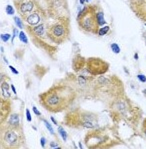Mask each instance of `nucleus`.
Returning a JSON list of instances; mask_svg holds the SVG:
<instances>
[{
	"mask_svg": "<svg viewBox=\"0 0 146 149\" xmlns=\"http://www.w3.org/2000/svg\"><path fill=\"white\" fill-rule=\"evenodd\" d=\"M134 58H135L136 60L138 59V55H137V53H135V55H134Z\"/></svg>",
	"mask_w": 146,
	"mask_h": 149,
	"instance_id": "38",
	"label": "nucleus"
},
{
	"mask_svg": "<svg viewBox=\"0 0 146 149\" xmlns=\"http://www.w3.org/2000/svg\"><path fill=\"white\" fill-rule=\"evenodd\" d=\"M13 3L19 17H21L23 20L26 19L40 5L39 1L37 0H19V1H13Z\"/></svg>",
	"mask_w": 146,
	"mask_h": 149,
	"instance_id": "12",
	"label": "nucleus"
},
{
	"mask_svg": "<svg viewBox=\"0 0 146 149\" xmlns=\"http://www.w3.org/2000/svg\"><path fill=\"white\" fill-rule=\"evenodd\" d=\"M44 3L48 16L52 19L69 18L67 0H44Z\"/></svg>",
	"mask_w": 146,
	"mask_h": 149,
	"instance_id": "10",
	"label": "nucleus"
},
{
	"mask_svg": "<svg viewBox=\"0 0 146 149\" xmlns=\"http://www.w3.org/2000/svg\"><path fill=\"white\" fill-rule=\"evenodd\" d=\"M111 49H112V51L114 53H116V54L120 53V47L117 43H112V44H111Z\"/></svg>",
	"mask_w": 146,
	"mask_h": 149,
	"instance_id": "24",
	"label": "nucleus"
},
{
	"mask_svg": "<svg viewBox=\"0 0 146 149\" xmlns=\"http://www.w3.org/2000/svg\"><path fill=\"white\" fill-rule=\"evenodd\" d=\"M50 119H51V120H52V121H53V123H54V124H55V125H57V126H58V123H57V121L55 120V119H54V117H52V116H51V117H50Z\"/></svg>",
	"mask_w": 146,
	"mask_h": 149,
	"instance_id": "36",
	"label": "nucleus"
},
{
	"mask_svg": "<svg viewBox=\"0 0 146 149\" xmlns=\"http://www.w3.org/2000/svg\"><path fill=\"white\" fill-rule=\"evenodd\" d=\"M42 120H43V122H44V125L46 126V128L48 129V131H49L52 135H54V136H55V131H54V129L52 128V126L48 123V121L45 120V119H42Z\"/></svg>",
	"mask_w": 146,
	"mask_h": 149,
	"instance_id": "22",
	"label": "nucleus"
},
{
	"mask_svg": "<svg viewBox=\"0 0 146 149\" xmlns=\"http://www.w3.org/2000/svg\"><path fill=\"white\" fill-rule=\"evenodd\" d=\"M26 118H27V121H28V122H30V121H31V114H30L29 109H26Z\"/></svg>",
	"mask_w": 146,
	"mask_h": 149,
	"instance_id": "30",
	"label": "nucleus"
},
{
	"mask_svg": "<svg viewBox=\"0 0 146 149\" xmlns=\"http://www.w3.org/2000/svg\"><path fill=\"white\" fill-rule=\"evenodd\" d=\"M144 37H145V43H146V32H145V34H144Z\"/></svg>",
	"mask_w": 146,
	"mask_h": 149,
	"instance_id": "39",
	"label": "nucleus"
},
{
	"mask_svg": "<svg viewBox=\"0 0 146 149\" xmlns=\"http://www.w3.org/2000/svg\"><path fill=\"white\" fill-rule=\"evenodd\" d=\"M58 133L60 134V136L62 137V139H63V140H64V141L67 140V137H68L67 132H66L65 130L63 129V127H62V126H60V125L58 126Z\"/></svg>",
	"mask_w": 146,
	"mask_h": 149,
	"instance_id": "19",
	"label": "nucleus"
},
{
	"mask_svg": "<svg viewBox=\"0 0 146 149\" xmlns=\"http://www.w3.org/2000/svg\"><path fill=\"white\" fill-rule=\"evenodd\" d=\"M13 33H14V34H13V37H12V40H13V39H14V37H15V36L19 35V33H20V32H19V31H18V29H17V28H13Z\"/></svg>",
	"mask_w": 146,
	"mask_h": 149,
	"instance_id": "32",
	"label": "nucleus"
},
{
	"mask_svg": "<svg viewBox=\"0 0 146 149\" xmlns=\"http://www.w3.org/2000/svg\"><path fill=\"white\" fill-rule=\"evenodd\" d=\"M141 130H142L143 134H144L145 137H146V118L142 121V125H141Z\"/></svg>",
	"mask_w": 146,
	"mask_h": 149,
	"instance_id": "27",
	"label": "nucleus"
},
{
	"mask_svg": "<svg viewBox=\"0 0 146 149\" xmlns=\"http://www.w3.org/2000/svg\"><path fill=\"white\" fill-rule=\"evenodd\" d=\"M86 1H91V0H86Z\"/></svg>",
	"mask_w": 146,
	"mask_h": 149,
	"instance_id": "41",
	"label": "nucleus"
},
{
	"mask_svg": "<svg viewBox=\"0 0 146 149\" xmlns=\"http://www.w3.org/2000/svg\"><path fill=\"white\" fill-rule=\"evenodd\" d=\"M48 13L46 11V8H44L42 5L38 6L37 9L35 11H33L26 19L24 20L26 22L27 25H30V26H36V25L42 23V22H45L48 18Z\"/></svg>",
	"mask_w": 146,
	"mask_h": 149,
	"instance_id": "13",
	"label": "nucleus"
},
{
	"mask_svg": "<svg viewBox=\"0 0 146 149\" xmlns=\"http://www.w3.org/2000/svg\"><path fill=\"white\" fill-rule=\"evenodd\" d=\"M124 94V84L116 75L94 76L90 97L109 104Z\"/></svg>",
	"mask_w": 146,
	"mask_h": 149,
	"instance_id": "2",
	"label": "nucleus"
},
{
	"mask_svg": "<svg viewBox=\"0 0 146 149\" xmlns=\"http://www.w3.org/2000/svg\"><path fill=\"white\" fill-rule=\"evenodd\" d=\"M97 19H98V23H99V26H103V25H106V20L104 18V13L102 11V9L100 8L99 11H98V14H97Z\"/></svg>",
	"mask_w": 146,
	"mask_h": 149,
	"instance_id": "18",
	"label": "nucleus"
},
{
	"mask_svg": "<svg viewBox=\"0 0 146 149\" xmlns=\"http://www.w3.org/2000/svg\"><path fill=\"white\" fill-rule=\"evenodd\" d=\"M13 1H19V0H13Z\"/></svg>",
	"mask_w": 146,
	"mask_h": 149,
	"instance_id": "40",
	"label": "nucleus"
},
{
	"mask_svg": "<svg viewBox=\"0 0 146 149\" xmlns=\"http://www.w3.org/2000/svg\"><path fill=\"white\" fill-rule=\"evenodd\" d=\"M11 108H12V100L11 98L1 97L0 99V121L4 123L10 116Z\"/></svg>",
	"mask_w": 146,
	"mask_h": 149,
	"instance_id": "15",
	"label": "nucleus"
},
{
	"mask_svg": "<svg viewBox=\"0 0 146 149\" xmlns=\"http://www.w3.org/2000/svg\"><path fill=\"white\" fill-rule=\"evenodd\" d=\"M145 25H146V23H145Z\"/></svg>",
	"mask_w": 146,
	"mask_h": 149,
	"instance_id": "42",
	"label": "nucleus"
},
{
	"mask_svg": "<svg viewBox=\"0 0 146 149\" xmlns=\"http://www.w3.org/2000/svg\"><path fill=\"white\" fill-rule=\"evenodd\" d=\"M46 27L47 25L45 24V22H42L36 26L26 25L25 29H26L29 37L32 40L33 44L38 49L43 50L45 54H47L52 59H55L56 55L58 53V47L49 40L46 33Z\"/></svg>",
	"mask_w": 146,
	"mask_h": 149,
	"instance_id": "6",
	"label": "nucleus"
},
{
	"mask_svg": "<svg viewBox=\"0 0 146 149\" xmlns=\"http://www.w3.org/2000/svg\"><path fill=\"white\" fill-rule=\"evenodd\" d=\"M109 29H110V27H109L108 25H106V26L101 27V28H99V31H98V35H100V36L105 35V34L108 33Z\"/></svg>",
	"mask_w": 146,
	"mask_h": 149,
	"instance_id": "21",
	"label": "nucleus"
},
{
	"mask_svg": "<svg viewBox=\"0 0 146 149\" xmlns=\"http://www.w3.org/2000/svg\"><path fill=\"white\" fill-rule=\"evenodd\" d=\"M40 144H41V146H42V147H45V144H46V139H45V137H41Z\"/></svg>",
	"mask_w": 146,
	"mask_h": 149,
	"instance_id": "31",
	"label": "nucleus"
},
{
	"mask_svg": "<svg viewBox=\"0 0 146 149\" xmlns=\"http://www.w3.org/2000/svg\"><path fill=\"white\" fill-rule=\"evenodd\" d=\"M6 13H7L8 15H14L15 13V9H13V7L11 5H7L6 6Z\"/></svg>",
	"mask_w": 146,
	"mask_h": 149,
	"instance_id": "25",
	"label": "nucleus"
},
{
	"mask_svg": "<svg viewBox=\"0 0 146 149\" xmlns=\"http://www.w3.org/2000/svg\"><path fill=\"white\" fill-rule=\"evenodd\" d=\"M22 20H23V19H22L21 17H18V16H15V17H14V22H15V24H16V26L18 27V28H20V29L25 28L23 22H22Z\"/></svg>",
	"mask_w": 146,
	"mask_h": 149,
	"instance_id": "20",
	"label": "nucleus"
},
{
	"mask_svg": "<svg viewBox=\"0 0 146 149\" xmlns=\"http://www.w3.org/2000/svg\"><path fill=\"white\" fill-rule=\"evenodd\" d=\"M98 120L99 116L96 113L87 111L81 107H76L65 113L63 118V125L74 129H92L98 127Z\"/></svg>",
	"mask_w": 146,
	"mask_h": 149,
	"instance_id": "5",
	"label": "nucleus"
},
{
	"mask_svg": "<svg viewBox=\"0 0 146 149\" xmlns=\"http://www.w3.org/2000/svg\"><path fill=\"white\" fill-rule=\"evenodd\" d=\"M129 6L134 14L146 23V0H129Z\"/></svg>",
	"mask_w": 146,
	"mask_h": 149,
	"instance_id": "14",
	"label": "nucleus"
},
{
	"mask_svg": "<svg viewBox=\"0 0 146 149\" xmlns=\"http://www.w3.org/2000/svg\"><path fill=\"white\" fill-rule=\"evenodd\" d=\"M11 35L9 33H2L1 34V40L3 41V42H7V41L10 39Z\"/></svg>",
	"mask_w": 146,
	"mask_h": 149,
	"instance_id": "26",
	"label": "nucleus"
},
{
	"mask_svg": "<svg viewBox=\"0 0 146 149\" xmlns=\"http://www.w3.org/2000/svg\"><path fill=\"white\" fill-rule=\"evenodd\" d=\"M4 123L8 125H13V126H19L21 124V117H20V114L18 113H12L10 114V116L8 117L7 120Z\"/></svg>",
	"mask_w": 146,
	"mask_h": 149,
	"instance_id": "17",
	"label": "nucleus"
},
{
	"mask_svg": "<svg viewBox=\"0 0 146 149\" xmlns=\"http://www.w3.org/2000/svg\"><path fill=\"white\" fill-rule=\"evenodd\" d=\"M46 33L52 43L55 45L63 44L70 37V19L61 18L48 24L46 27Z\"/></svg>",
	"mask_w": 146,
	"mask_h": 149,
	"instance_id": "9",
	"label": "nucleus"
},
{
	"mask_svg": "<svg viewBox=\"0 0 146 149\" xmlns=\"http://www.w3.org/2000/svg\"><path fill=\"white\" fill-rule=\"evenodd\" d=\"M79 1H80V3H81V4H84V3H85L86 0H79Z\"/></svg>",
	"mask_w": 146,
	"mask_h": 149,
	"instance_id": "37",
	"label": "nucleus"
},
{
	"mask_svg": "<svg viewBox=\"0 0 146 149\" xmlns=\"http://www.w3.org/2000/svg\"><path fill=\"white\" fill-rule=\"evenodd\" d=\"M50 147L51 148H59L60 146H59V144L58 143H56V142H54V141H51L50 142Z\"/></svg>",
	"mask_w": 146,
	"mask_h": 149,
	"instance_id": "29",
	"label": "nucleus"
},
{
	"mask_svg": "<svg viewBox=\"0 0 146 149\" xmlns=\"http://www.w3.org/2000/svg\"><path fill=\"white\" fill-rule=\"evenodd\" d=\"M32 109H33V112H34V113H35L37 116H40V115H41V113L39 112V110H38L37 108H36L35 106H33V108H32Z\"/></svg>",
	"mask_w": 146,
	"mask_h": 149,
	"instance_id": "33",
	"label": "nucleus"
},
{
	"mask_svg": "<svg viewBox=\"0 0 146 149\" xmlns=\"http://www.w3.org/2000/svg\"><path fill=\"white\" fill-rule=\"evenodd\" d=\"M109 67V63L99 57H89L86 59L85 71L91 76H100L106 74Z\"/></svg>",
	"mask_w": 146,
	"mask_h": 149,
	"instance_id": "11",
	"label": "nucleus"
},
{
	"mask_svg": "<svg viewBox=\"0 0 146 149\" xmlns=\"http://www.w3.org/2000/svg\"><path fill=\"white\" fill-rule=\"evenodd\" d=\"M11 89H12V91H13V93H14V94H17V92H16V89H15V87H14V85H13V84H11Z\"/></svg>",
	"mask_w": 146,
	"mask_h": 149,
	"instance_id": "35",
	"label": "nucleus"
},
{
	"mask_svg": "<svg viewBox=\"0 0 146 149\" xmlns=\"http://www.w3.org/2000/svg\"><path fill=\"white\" fill-rule=\"evenodd\" d=\"M137 79L139 80L140 82H146V76H144V75H142V74H138L137 75Z\"/></svg>",
	"mask_w": 146,
	"mask_h": 149,
	"instance_id": "28",
	"label": "nucleus"
},
{
	"mask_svg": "<svg viewBox=\"0 0 146 149\" xmlns=\"http://www.w3.org/2000/svg\"><path fill=\"white\" fill-rule=\"evenodd\" d=\"M18 37H19V39L21 40L23 43H27V42H28L27 36H26V34H25L24 31H20V33H19V35H18Z\"/></svg>",
	"mask_w": 146,
	"mask_h": 149,
	"instance_id": "23",
	"label": "nucleus"
},
{
	"mask_svg": "<svg viewBox=\"0 0 146 149\" xmlns=\"http://www.w3.org/2000/svg\"><path fill=\"white\" fill-rule=\"evenodd\" d=\"M0 147L3 149H20L26 147V138L22 125L13 126L1 123Z\"/></svg>",
	"mask_w": 146,
	"mask_h": 149,
	"instance_id": "7",
	"label": "nucleus"
},
{
	"mask_svg": "<svg viewBox=\"0 0 146 149\" xmlns=\"http://www.w3.org/2000/svg\"><path fill=\"white\" fill-rule=\"evenodd\" d=\"M86 67V58L81 54H76L72 60V69L75 73H79L85 70Z\"/></svg>",
	"mask_w": 146,
	"mask_h": 149,
	"instance_id": "16",
	"label": "nucleus"
},
{
	"mask_svg": "<svg viewBox=\"0 0 146 149\" xmlns=\"http://www.w3.org/2000/svg\"><path fill=\"white\" fill-rule=\"evenodd\" d=\"M78 92L66 80L54 83L48 90L40 93L39 103L51 113H59L71 107L78 97Z\"/></svg>",
	"mask_w": 146,
	"mask_h": 149,
	"instance_id": "1",
	"label": "nucleus"
},
{
	"mask_svg": "<svg viewBox=\"0 0 146 149\" xmlns=\"http://www.w3.org/2000/svg\"><path fill=\"white\" fill-rule=\"evenodd\" d=\"M108 105L109 113L116 123L126 122L130 126H136L141 120L142 111L125 95L111 101Z\"/></svg>",
	"mask_w": 146,
	"mask_h": 149,
	"instance_id": "3",
	"label": "nucleus"
},
{
	"mask_svg": "<svg viewBox=\"0 0 146 149\" xmlns=\"http://www.w3.org/2000/svg\"><path fill=\"white\" fill-rule=\"evenodd\" d=\"M100 8L101 7L98 4L90 3L85 5L79 11L76 21L82 31L87 32V33L98 34L100 26L98 23L97 14Z\"/></svg>",
	"mask_w": 146,
	"mask_h": 149,
	"instance_id": "8",
	"label": "nucleus"
},
{
	"mask_svg": "<svg viewBox=\"0 0 146 149\" xmlns=\"http://www.w3.org/2000/svg\"><path fill=\"white\" fill-rule=\"evenodd\" d=\"M122 143L112 128H92L84 137V144L89 149H106Z\"/></svg>",
	"mask_w": 146,
	"mask_h": 149,
	"instance_id": "4",
	"label": "nucleus"
},
{
	"mask_svg": "<svg viewBox=\"0 0 146 149\" xmlns=\"http://www.w3.org/2000/svg\"><path fill=\"white\" fill-rule=\"evenodd\" d=\"M9 68H10V70L12 71V73H14V74H18V73H19V72H18V71L16 70V69H15L14 67H13V66L9 65Z\"/></svg>",
	"mask_w": 146,
	"mask_h": 149,
	"instance_id": "34",
	"label": "nucleus"
}]
</instances>
